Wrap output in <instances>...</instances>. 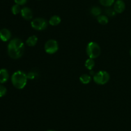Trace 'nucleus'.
Returning <instances> with one entry per match:
<instances>
[{
    "label": "nucleus",
    "mask_w": 131,
    "mask_h": 131,
    "mask_svg": "<svg viewBox=\"0 0 131 131\" xmlns=\"http://www.w3.org/2000/svg\"><path fill=\"white\" fill-rule=\"evenodd\" d=\"M125 8V4L122 0H117L114 5V10L116 13H122Z\"/></svg>",
    "instance_id": "6e6552de"
},
{
    "label": "nucleus",
    "mask_w": 131,
    "mask_h": 131,
    "mask_svg": "<svg viewBox=\"0 0 131 131\" xmlns=\"http://www.w3.org/2000/svg\"><path fill=\"white\" fill-rule=\"evenodd\" d=\"M31 27L37 30H43L47 26V21L43 18L38 17L33 19L31 23Z\"/></svg>",
    "instance_id": "423d86ee"
},
{
    "label": "nucleus",
    "mask_w": 131,
    "mask_h": 131,
    "mask_svg": "<svg viewBox=\"0 0 131 131\" xmlns=\"http://www.w3.org/2000/svg\"><path fill=\"white\" fill-rule=\"evenodd\" d=\"M130 56H131V49H130Z\"/></svg>",
    "instance_id": "393cba45"
},
{
    "label": "nucleus",
    "mask_w": 131,
    "mask_h": 131,
    "mask_svg": "<svg viewBox=\"0 0 131 131\" xmlns=\"http://www.w3.org/2000/svg\"><path fill=\"white\" fill-rule=\"evenodd\" d=\"M105 13H106V15L107 16H110V17H113L116 15V12L115 10H114V8H109L106 9L105 10Z\"/></svg>",
    "instance_id": "6ab92c4d"
},
{
    "label": "nucleus",
    "mask_w": 131,
    "mask_h": 131,
    "mask_svg": "<svg viewBox=\"0 0 131 131\" xmlns=\"http://www.w3.org/2000/svg\"><path fill=\"white\" fill-rule=\"evenodd\" d=\"M110 78V74L106 71H99L93 76V80L99 85H104L107 83Z\"/></svg>",
    "instance_id": "20e7f679"
},
{
    "label": "nucleus",
    "mask_w": 131,
    "mask_h": 131,
    "mask_svg": "<svg viewBox=\"0 0 131 131\" xmlns=\"http://www.w3.org/2000/svg\"><path fill=\"white\" fill-rule=\"evenodd\" d=\"M22 17L26 20H30L33 18V14L32 10L28 7H24L21 9L20 11Z\"/></svg>",
    "instance_id": "0eeeda50"
},
{
    "label": "nucleus",
    "mask_w": 131,
    "mask_h": 131,
    "mask_svg": "<svg viewBox=\"0 0 131 131\" xmlns=\"http://www.w3.org/2000/svg\"><path fill=\"white\" fill-rule=\"evenodd\" d=\"M38 74H37L36 72L34 71H31L29 72V73L27 74V77H28V79H31V80H33L35 78H36V77H38Z\"/></svg>",
    "instance_id": "aec40b11"
},
{
    "label": "nucleus",
    "mask_w": 131,
    "mask_h": 131,
    "mask_svg": "<svg viewBox=\"0 0 131 131\" xmlns=\"http://www.w3.org/2000/svg\"><path fill=\"white\" fill-rule=\"evenodd\" d=\"M97 21L100 24L105 25L108 23V17L106 15H100L99 16L97 17Z\"/></svg>",
    "instance_id": "dca6fc26"
},
{
    "label": "nucleus",
    "mask_w": 131,
    "mask_h": 131,
    "mask_svg": "<svg viewBox=\"0 0 131 131\" xmlns=\"http://www.w3.org/2000/svg\"><path fill=\"white\" fill-rule=\"evenodd\" d=\"M11 37V32L6 28H3L0 30V39L3 42H6Z\"/></svg>",
    "instance_id": "1a4fd4ad"
},
{
    "label": "nucleus",
    "mask_w": 131,
    "mask_h": 131,
    "mask_svg": "<svg viewBox=\"0 0 131 131\" xmlns=\"http://www.w3.org/2000/svg\"><path fill=\"white\" fill-rule=\"evenodd\" d=\"M9 78V73L6 69H0V83H5Z\"/></svg>",
    "instance_id": "9d476101"
},
{
    "label": "nucleus",
    "mask_w": 131,
    "mask_h": 131,
    "mask_svg": "<svg viewBox=\"0 0 131 131\" xmlns=\"http://www.w3.org/2000/svg\"><path fill=\"white\" fill-rule=\"evenodd\" d=\"M91 79H92V78H91L90 75L87 74H82L80 77V78H79V80H80L81 82L83 83H84V84H87V83H90L91 81Z\"/></svg>",
    "instance_id": "ddd939ff"
},
{
    "label": "nucleus",
    "mask_w": 131,
    "mask_h": 131,
    "mask_svg": "<svg viewBox=\"0 0 131 131\" xmlns=\"http://www.w3.org/2000/svg\"><path fill=\"white\" fill-rule=\"evenodd\" d=\"M99 2L102 6L110 7L113 5L115 3V0H99Z\"/></svg>",
    "instance_id": "f3484780"
},
{
    "label": "nucleus",
    "mask_w": 131,
    "mask_h": 131,
    "mask_svg": "<svg viewBox=\"0 0 131 131\" xmlns=\"http://www.w3.org/2000/svg\"><path fill=\"white\" fill-rule=\"evenodd\" d=\"M47 131H56V130H49Z\"/></svg>",
    "instance_id": "b1692460"
},
{
    "label": "nucleus",
    "mask_w": 131,
    "mask_h": 131,
    "mask_svg": "<svg viewBox=\"0 0 131 131\" xmlns=\"http://www.w3.org/2000/svg\"><path fill=\"white\" fill-rule=\"evenodd\" d=\"M6 91L7 90H6V87L2 85H0V98L5 96L6 93Z\"/></svg>",
    "instance_id": "412c9836"
},
{
    "label": "nucleus",
    "mask_w": 131,
    "mask_h": 131,
    "mask_svg": "<svg viewBox=\"0 0 131 131\" xmlns=\"http://www.w3.org/2000/svg\"><path fill=\"white\" fill-rule=\"evenodd\" d=\"M28 77L23 71H17L12 76V82L15 87L19 89H23L26 86L28 81Z\"/></svg>",
    "instance_id": "f03ea898"
},
{
    "label": "nucleus",
    "mask_w": 131,
    "mask_h": 131,
    "mask_svg": "<svg viewBox=\"0 0 131 131\" xmlns=\"http://www.w3.org/2000/svg\"><path fill=\"white\" fill-rule=\"evenodd\" d=\"M20 11H21V8H20V5H17V4H15L12 7V12L14 15H17V14H19Z\"/></svg>",
    "instance_id": "a211bd4d"
},
{
    "label": "nucleus",
    "mask_w": 131,
    "mask_h": 131,
    "mask_svg": "<svg viewBox=\"0 0 131 131\" xmlns=\"http://www.w3.org/2000/svg\"><path fill=\"white\" fill-rule=\"evenodd\" d=\"M27 1L28 0H14V1H15V4H17V5H24V4L26 3Z\"/></svg>",
    "instance_id": "4be33fe9"
},
{
    "label": "nucleus",
    "mask_w": 131,
    "mask_h": 131,
    "mask_svg": "<svg viewBox=\"0 0 131 131\" xmlns=\"http://www.w3.org/2000/svg\"><path fill=\"white\" fill-rule=\"evenodd\" d=\"M38 42V38L35 35H31L26 40V44L29 46H35Z\"/></svg>",
    "instance_id": "9b49d317"
},
{
    "label": "nucleus",
    "mask_w": 131,
    "mask_h": 131,
    "mask_svg": "<svg viewBox=\"0 0 131 131\" xmlns=\"http://www.w3.org/2000/svg\"><path fill=\"white\" fill-rule=\"evenodd\" d=\"M61 22V18L58 15H53L50 18L49 23L52 26H57Z\"/></svg>",
    "instance_id": "f8f14e48"
},
{
    "label": "nucleus",
    "mask_w": 131,
    "mask_h": 131,
    "mask_svg": "<svg viewBox=\"0 0 131 131\" xmlns=\"http://www.w3.org/2000/svg\"><path fill=\"white\" fill-rule=\"evenodd\" d=\"M58 43L56 40H48L45 44V51L48 54L55 53L58 50Z\"/></svg>",
    "instance_id": "39448f33"
},
{
    "label": "nucleus",
    "mask_w": 131,
    "mask_h": 131,
    "mask_svg": "<svg viewBox=\"0 0 131 131\" xmlns=\"http://www.w3.org/2000/svg\"><path fill=\"white\" fill-rule=\"evenodd\" d=\"M95 73L94 72H93V71L91 70V71H90V74H91V75L94 76V75H95Z\"/></svg>",
    "instance_id": "5701e85b"
},
{
    "label": "nucleus",
    "mask_w": 131,
    "mask_h": 131,
    "mask_svg": "<svg viewBox=\"0 0 131 131\" xmlns=\"http://www.w3.org/2000/svg\"><path fill=\"white\" fill-rule=\"evenodd\" d=\"M86 53L89 58L96 59L100 55L101 53L99 45L95 42H90L88 43L86 47Z\"/></svg>",
    "instance_id": "7ed1b4c3"
},
{
    "label": "nucleus",
    "mask_w": 131,
    "mask_h": 131,
    "mask_svg": "<svg viewBox=\"0 0 131 131\" xmlns=\"http://www.w3.org/2000/svg\"><path fill=\"white\" fill-rule=\"evenodd\" d=\"M8 53L14 59H18L23 56L24 51V42L19 38H14L8 44Z\"/></svg>",
    "instance_id": "f257e3e1"
},
{
    "label": "nucleus",
    "mask_w": 131,
    "mask_h": 131,
    "mask_svg": "<svg viewBox=\"0 0 131 131\" xmlns=\"http://www.w3.org/2000/svg\"><path fill=\"white\" fill-rule=\"evenodd\" d=\"M91 14L93 15L96 17L99 16L101 14V12H102V10L100 7L99 6H93V7L91 8Z\"/></svg>",
    "instance_id": "2eb2a0df"
},
{
    "label": "nucleus",
    "mask_w": 131,
    "mask_h": 131,
    "mask_svg": "<svg viewBox=\"0 0 131 131\" xmlns=\"http://www.w3.org/2000/svg\"><path fill=\"white\" fill-rule=\"evenodd\" d=\"M95 61L93 60V59H90L89 58L88 59H87L85 62V67L89 70H92L93 68L95 66Z\"/></svg>",
    "instance_id": "4468645a"
}]
</instances>
